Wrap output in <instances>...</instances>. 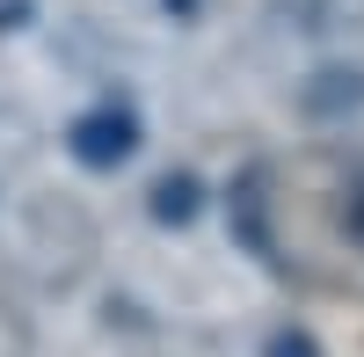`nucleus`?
<instances>
[{"instance_id": "nucleus-2", "label": "nucleus", "mask_w": 364, "mask_h": 357, "mask_svg": "<svg viewBox=\"0 0 364 357\" xmlns=\"http://www.w3.org/2000/svg\"><path fill=\"white\" fill-rule=\"evenodd\" d=\"M197 197H204L197 175H168V183H154V219H175V226L197 219Z\"/></svg>"}, {"instance_id": "nucleus-5", "label": "nucleus", "mask_w": 364, "mask_h": 357, "mask_svg": "<svg viewBox=\"0 0 364 357\" xmlns=\"http://www.w3.org/2000/svg\"><path fill=\"white\" fill-rule=\"evenodd\" d=\"M269 357H314L306 336H269Z\"/></svg>"}, {"instance_id": "nucleus-3", "label": "nucleus", "mask_w": 364, "mask_h": 357, "mask_svg": "<svg viewBox=\"0 0 364 357\" xmlns=\"http://www.w3.org/2000/svg\"><path fill=\"white\" fill-rule=\"evenodd\" d=\"M364 80L357 73H321V87H306V110H357Z\"/></svg>"}, {"instance_id": "nucleus-4", "label": "nucleus", "mask_w": 364, "mask_h": 357, "mask_svg": "<svg viewBox=\"0 0 364 357\" xmlns=\"http://www.w3.org/2000/svg\"><path fill=\"white\" fill-rule=\"evenodd\" d=\"M343 226H350V241L364 248V175L350 183V204H343Z\"/></svg>"}, {"instance_id": "nucleus-1", "label": "nucleus", "mask_w": 364, "mask_h": 357, "mask_svg": "<svg viewBox=\"0 0 364 357\" xmlns=\"http://www.w3.org/2000/svg\"><path fill=\"white\" fill-rule=\"evenodd\" d=\"M66 146H73V161H80V168H124V161L139 154V117H132V110H117V102H102V110L73 117Z\"/></svg>"}]
</instances>
